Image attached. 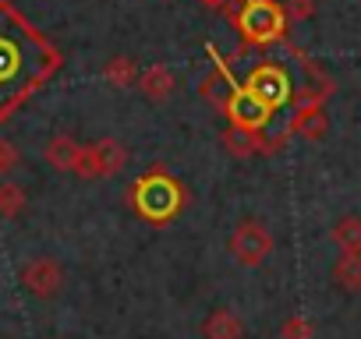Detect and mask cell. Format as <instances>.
<instances>
[{
    "label": "cell",
    "instance_id": "15",
    "mask_svg": "<svg viewBox=\"0 0 361 339\" xmlns=\"http://www.w3.org/2000/svg\"><path fill=\"white\" fill-rule=\"evenodd\" d=\"M206 4H227V0H206Z\"/></svg>",
    "mask_w": 361,
    "mask_h": 339
},
{
    "label": "cell",
    "instance_id": "9",
    "mask_svg": "<svg viewBox=\"0 0 361 339\" xmlns=\"http://www.w3.org/2000/svg\"><path fill=\"white\" fill-rule=\"evenodd\" d=\"M78 155H82V145H75L71 138H50V145H47V162L57 170H75Z\"/></svg>",
    "mask_w": 361,
    "mask_h": 339
},
{
    "label": "cell",
    "instance_id": "1",
    "mask_svg": "<svg viewBox=\"0 0 361 339\" xmlns=\"http://www.w3.org/2000/svg\"><path fill=\"white\" fill-rule=\"evenodd\" d=\"M61 68L57 46L11 4L0 0V120L11 117Z\"/></svg>",
    "mask_w": 361,
    "mask_h": 339
},
{
    "label": "cell",
    "instance_id": "3",
    "mask_svg": "<svg viewBox=\"0 0 361 339\" xmlns=\"http://www.w3.org/2000/svg\"><path fill=\"white\" fill-rule=\"evenodd\" d=\"M234 18L248 43H269L283 32V11L273 0H245Z\"/></svg>",
    "mask_w": 361,
    "mask_h": 339
},
{
    "label": "cell",
    "instance_id": "10",
    "mask_svg": "<svg viewBox=\"0 0 361 339\" xmlns=\"http://www.w3.org/2000/svg\"><path fill=\"white\" fill-rule=\"evenodd\" d=\"M333 279L347 290H361V251H343V258L333 265Z\"/></svg>",
    "mask_w": 361,
    "mask_h": 339
},
{
    "label": "cell",
    "instance_id": "6",
    "mask_svg": "<svg viewBox=\"0 0 361 339\" xmlns=\"http://www.w3.org/2000/svg\"><path fill=\"white\" fill-rule=\"evenodd\" d=\"M22 286L32 297H54L64 286V272H61V265L54 258H32L22 269Z\"/></svg>",
    "mask_w": 361,
    "mask_h": 339
},
{
    "label": "cell",
    "instance_id": "11",
    "mask_svg": "<svg viewBox=\"0 0 361 339\" xmlns=\"http://www.w3.org/2000/svg\"><path fill=\"white\" fill-rule=\"evenodd\" d=\"M25 209V191L18 188V184H0V216L4 219H15L18 212Z\"/></svg>",
    "mask_w": 361,
    "mask_h": 339
},
{
    "label": "cell",
    "instance_id": "8",
    "mask_svg": "<svg viewBox=\"0 0 361 339\" xmlns=\"http://www.w3.org/2000/svg\"><path fill=\"white\" fill-rule=\"evenodd\" d=\"M202 332H206V339H241L245 328H241V321H238L234 311H213L206 318Z\"/></svg>",
    "mask_w": 361,
    "mask_h": 339
},
{
    "label": "cell",
    "instance_id": "12",
    "mask_svg": "<svg viewBox=\"0 0 361 339\" xmlns=\"http://www.w3.org/2000/svg\"><path fill=\"white\" fill-rule=\"evenodd\" d=\"M333 241H336L343 251H361V223H357V219H343V223H336Z\"/></svg>",
    "mask_w": 361,
    "mask_h": 339
},
{
    "label": "cell",
    "instance_id": "14",
    "mask_svg": "<svg viewBox=\"0 0 361 339\" xmlns=\"http://www.w3.org/2000/svg\"><path fill=\"white\" fill-rule=\"evenodd\" d=\"M106 82H114L117 89H124L128 82H135V68H131V60H124V57H117L110 68H106Z\"/></svg>",
    "mask_w": 361,
    "mask_h": 339
},
{
    "label": "cell",
    "instance_id": "13",
    "mask_svg": "<svg viewBox=\"0 0 361 339\" xmlns=\"http://www.w3.org/2000/svg\"><path fill=\"white\" fill-rule=\"evenodd\" d=\"M170 85H173V78H170L163 68H152V71L142 78V89H145L152 99H159V96H170Z\"/></svg>",
    "mask_w": 361,
    "mask_h": 339
},
{
    "label": "cell",
    "instance_id": "2",
    "mask_svg": "<svg viewBox=\"0 0 361 339\" xmlns=\"http://www.w3.org/2000/svg\"><path fill=\"white\" fill-rule=\"evenodd\" d=\"M245 89H248L259 103H266L269 110H276V106H283V103L294 96V78H290V71H287L283 64H276V60H259V64L252 68Z\"/></svg>",
    "mask_w": 361,
    "mask_h": 339
},
{
    "label": "cell",
    "instance_id": "4",
    "mask_svg": "<svg viewBox=\"0 0 361 339\" xmlns=\"http://www.w3.org/2000/svg\"><path fill=\"white\" fill-rule=\"evenodd\" d=\"M135 198H138L135 205H138L149 219H166V216L177 209V202H180L173 181H166V177H149V181H142L138 191H135Z\"/></svg>",
    "mask_w": 361,
    "mask_h": 339
},
{
    "label": "cell",
    "instance_id": "5",
    "mask_svg": "<svg viewBox=\"0 0 361 339\" xmlns=\"http://www.w3.org/2000/svg\"><path fill=\"white\" fill-rule=\"evenodd\" d=\"M269 248H273V241H269V234L259 223H241L234 230V237H231V251H234V258L241 265H259L269 255Z\"/></svg>",
    "mask_w": 361,
    "mask_h": 339
},
{
    "label": "cell",
    "instance_id": "7",
    "mask_svg": "<svg viewBox=\"0 0 361 339\" xmlns=\"http://www.w3.org/2000/svg\"><path fill=\"white\" fill-rule=\"evenodd\" d=\"M227 113L238 120V127H262L269 120V106L259 103L248 89H234V96L227 103Z\"/></svg>",
    "mask_w": 361,
    "mask_h": 339
}]
</instances>
